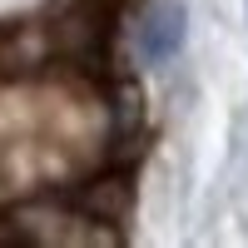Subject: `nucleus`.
Masks as SVG:
<instances>
[{
    "instance_id": "7ed1b4c3",
    "label": "nucleus",
    "mask_w": 248,
    "mask_h": 248,
    "mask_svg": "<svg viewBox=\"0 0 248 248\" xmlns=\"http://www.w3.org/2000/svg\"><path fill=\"white\" fill-rule=\"evenodd\" d=\"M75 209L90 214L94 223L119 229V223L134 214V179L129 174H99L90 184H79V189H75Z\"/></svg>"
},
{
    "instance_id": "f257e3e1",
    "label": "nucleus",
    "mask_w": 248,
    "mask_h": 248,
    "mask_svg": "<svg viewBox=\"0 0 248 248\" xmlns=\"http://www.w3.org/2000/svg\"><path fill=\"white\" fill-rule=\"evenodd\" d=\"M114 25H119V10L109 0H75L50 30L55 60L79 75H105L114 50Z\"/></svg>"
},
{
    "instance_id": "20e7f679",
    "label": "nucleus",
    "mask_w": 248,
    "mask_h": 248,
    "mask_svg": "<svg viewBox=\"0 0 248 248\" xmlns=\"http://www.w3.org/2000/svg\"><path fill=\"white\" fill-rule=\"evenodd\" d=\"M109 114H114L109 139H114V144H134V139H139V124H144V94H139V85L119 79V85H114V105H109Z\"/></svg>"
},
{
    "instance_id": "f03ea898",
    "label": "nucleus",
    "mask_w": 248,
    "mask_h": 248,
    "mask_svg": "<svg viewBox=\"0 0 248 248\" xmlns=\"http://www.w3.org/2000/svg\"><path fill=\"white\" fill-rule=\"evenodd\" d=\"M189 40V5L184 0H149L134 20V55L144 65H169Z\"/></svg>"
}]
</instances>
